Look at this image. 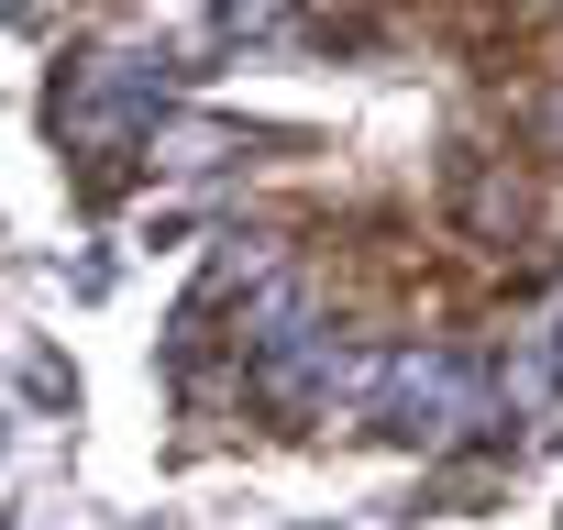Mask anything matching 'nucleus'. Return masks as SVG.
<instances>
[{
  "instance_id": "f03ea898",
  "label": "nucleus",
  "mask_w": 563,
  "mask_h": 530,
  "mask_svg": "<svg viewBox=\"0 0 563 530\" xmlns=\"http://www.w3.org/2000/svg\"><path fill=\"white\" fill-rule=\"evenodd\" d=\"M552 387H563V299H552V310L530 321V343L508 354V398H552Z\"/></svg>"
},
{
  "instance_id": "20e7f679",
  "label": "nucleus",
  "mask_w": 563,
  "mask_h": 530,
  "mask_svg": "<svg viewBox=\"0 0 563 530\" xmlns=\"http://www.w3.org/2000/svg\"><path fill=\"white\" fill-rule=\"evenodd\" d=\"M0 453H12V431H0Z\"/></svg>"
},
{
  "instance_id": "7ed1b4c3",
  "label": "nucleus",
  "mask_w": 563,
  "mask_h": 530,
  "mask_svg": "<svg viewBox=\"0 0 563 530\" xmlns=\"http://www.w3.org/2000/svg\"><path fill=\"white\" fill-rule=\"evenodd\" d=\"M144 155H155V166H221V155H243V133H232V122H155Z\"/></svg>"
},
{
  "instance_id": "f257e3e1",
  "label": "nucleus",
  "mask_w": 563,
  "mask_h": 530,
  "mask_svg": "<svg viewBox=\"0 0 563 530\" xmlns=\"http://www.w3.org/2000/svg\"><path fill=\"white\" fill-rule=\"evenodd\" d=\"M376 409H387V431H420V442H453V431H475L486 420V387H475V365L464 354H398V365H376Z\"/></svg>"
}]
</instances>
